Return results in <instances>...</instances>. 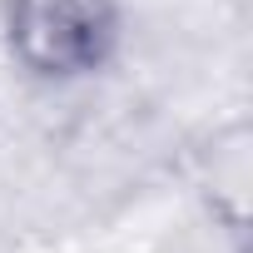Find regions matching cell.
<instances>
[{"label":"cell","mask_w":253,"mask_h":253,"mask_svg":"<svg viewBox=\"0 0 253 253\" xmlns=\"http://www.w3.org/2000/svg\"><path fill=\"white\" fill-rule=\"evenodd\" d=\"M0 45L35 84H84L119 60L124 10L119 0H0Z\"/></svg>","instance_id":"obj_1"}]
</instances>
